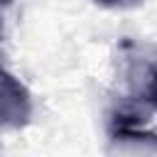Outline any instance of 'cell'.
<instances>
[{
	"label": "cell",
	"instance_id": "1",
	"mask_svg": "<svg viewBox=\"0 0 157 157\" xmlns=\"http://www.w3.org/2000/svg\"><path fill=\"white\" fill-rule=\"evenodd\" d=\"M32 118V96L27 86L0 66V128H25Z\"/></svg>",
	"mask_w": 157,
	"mask_h": 157
},
{
	"label": "cell",
	"instance_id": "2",
	"mask_svg": "<svg viewBox=\"0 0 157 157\" xmlns=\"http://www.w3.org/2000/svg\"><path fill=\"white\" fill-rule=\"evenodd\" d=\"M96 2L110 10H128V7H137L142 0H96Z\"/></svg>",
	"mask_w": 157,
	"mask_h": 157
},
{
	"label": "cell",
	"instance_id": "3",
	"mask_svg": "<svg viewBox=\"0 0 157 157\" xmlns=\"http://www.w3.org/2000/svg\"><path fill=\"white\" fill-rule=\"evenodd\" d=\"M0 27H2V22H0Z\"/></svg>",
	"mask_w": 157,
	"mask_h": 157
}]
</instances>
